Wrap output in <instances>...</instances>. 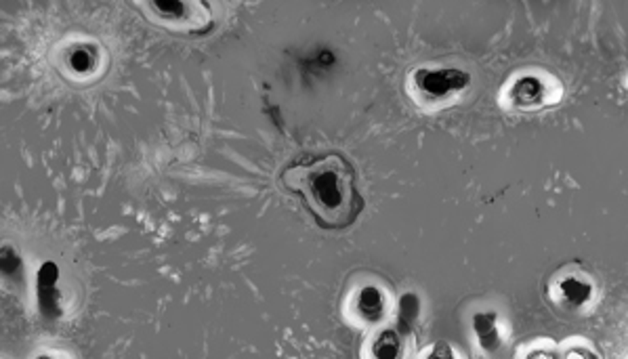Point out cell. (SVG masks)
Listing matches in <instances>:
<instances>
[{
  "label": "cell",
  "instance_id": "obj_1",
  "mask_svg": "<svg viewBox=\"0 0 628 359\" xmlns=\"http://www.w3.org/2000/svg\"><path fill=\"white\" fill-rule=\"evenodd\" d=\"M280 181L301 198L311 219L326 231L349 229L366 206L356 166L340 152L301 156L282 170Z\"/></svg>",
  "mask_w": 628,
  "mask_h": 359
},
{
  "label": "cell",
  "instance_id": "obj_2",
  "mask_svg": "<svg viewBox=\"0 0 628 359\" xmlns=\"http://www.w3.org/2000/svg\"><path fill=\"white\" fill-rule=\"evenodd\" d=\"M150 9L154 11V17L173 28L202 32V28L211 26V11H208L206 3H187V0L173 3V0H164V3H150Z\"/></svg>",
  "mask_w": 628,
  "mask_h": 359
},
{
  "label": "cell",
  "instance_id": "obj_3",
  "mask_svg": "<svg viewBox=\"0 0 628 359\" xmlns=\"http://www.w3.org/2000/svg\"><path fill=\"white\" fill-rule=\"evenodd\" d=\"M416 82L427 95L442 97L452 91L464 89L469 85V74L458 71V69H435V71L423 69L416 74Z\"/></svg>",
  "mask_w": 628,
  "mask_h": 359
},
{
  "label": "cell",
  "instance_id": "obj_4",
  "mask_svg": "<svg viewBox=\"0 0 628 359\" xmlns=\"http://www.w3.org/2000/svg\"><path fill=\"white\" fill-rule=\"evenodd\" d=\"M360 311L368 319H378L383 313V299L376 288H366L360 295Z\"/></svg>",
  "mask_w": 628,
  "mask_h": 359
},
{
  "label": "cell",
  "instance_id": "obj_5",
  "mask_svg": "<svg viewBox=\"0 0 628 359\" xmlns=\"http://www.w3.org/2000/svg\"><path fill=\"white\" fill-rule=\"evenodd\" d=\"M374 355L376 357H397L399 355V340L393 330H387L381 334L378 342L374 344Z\"/></svg>",
  "mask_w": 628,
  "mask_h": 359
},
{
  "label": "cell",
  "instance_id": "obj_6",
  "mask_svg": "<svg viewBox=\"0 0 628 359\" xmlns=\"http://www.w3.org/2000/svg\"><path fill=\"white\" fill-rule=\"evenodd\" d=\"M564 290H566L568 299H572L574 303H584L588 299V295H591L588 286H584L582 281H576V279H568L564 283Z\"/></svg>",
  "mask_w": 628,
  "mask_h": 359
},
{
  "label": "cell",
  "instance_id": "obj_7",
  "mask_svg": "<svg viewBox=\"0 0 628 359\" xmlns=\"http://www.w3.org/2000/svg\"><path fill=\"white\" fill-rule=\"evenodd\" d=\"M538 95H540V87H538V82L532 80V78H525V80L519 85V89H517V97H519L517 101H519V103H523V101H536Z\"/></svg>",
  "mask_w": 628,
  "mask_h": 359
}]
</instances>
